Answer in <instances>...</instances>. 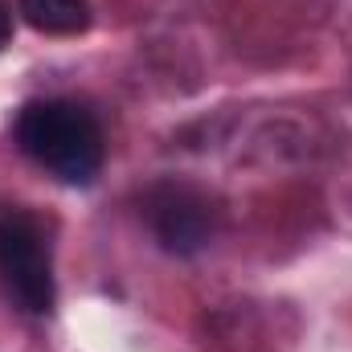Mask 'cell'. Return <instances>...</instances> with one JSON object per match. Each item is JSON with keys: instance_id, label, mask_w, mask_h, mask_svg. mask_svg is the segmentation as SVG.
<instances>
[{"instance_id": "277c9868", "label": "cell", "mask_w": 352, "mask_h": 352, "mask_svg": "<svg viewBox=\"0 0 352 352\" xmlns=\"http://www.w3.org/2000/svg\"><path fill=\"white\" fill-rule=\"evenodd\" d=\"M21 12L37 33H50V37H74L90 29L87 0H21Z\"/></svg>"}, {"instance_id": "5b68a950", "label": "cell", "mask_w": 352, "mask_h": 352, "mask_svg": "<svg viewBox=\"0 0 352 352\" xmlns=\"http://www.w3.org/2000/svg\"><path fill=\"white\" fill-rule=\"evenodd\" d=\"M8 41H12V12L0 4V50H4Z\"/></svg>"}, {"instance_id": "6da1fadb", "label": "cell", "mask_w": 352, "mask_h": 352, "mask_svg": "<svg viewBox=\"0 0 352 352\" xmlns=\"http://www.w3.org/2000/svg\"><path fill=\"white\" fill-rule=\"evenodd\" d=\"M12 135L29 160L62 184H90L107 156L98 119L70 98H37L21 107Z\"/></svg>"}, {"instance_id": "7a4b0ae2", "label": "cell", "mask_w": 352, "mask_h": 352, "mask_svg": "<svg viewBox=\"0 0 352 352\" xmlns=\"http://www.w3.org/2000/svg\"><path fill=\"white\" fill-rule=\"evenodd\" d=\"M0 278L21 311H29V316L54 311L58 287H54L50 242H45L41 226L25 213L0 217Z\"/></svg>"}, {"instance_id": "3957f363", "label": "cell", "mask_w": 352, "mask_h": 352, "mask_svg": "<svg viewBox=\"0 0 352 352\" xmlns=\"http://www.w3.org/2000/svg\"><path fill=\"white\" fill-rule=\"evenodd\" d=\"M144 213H148V226L156 234V242L176 254V258H192L201 254L213 234H217V209L213 201L192 188V184H180V180H164L148 192L144 201Z\"/></svg>"}]
</instances>
